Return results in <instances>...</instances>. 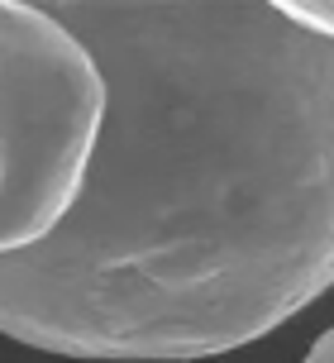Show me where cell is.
I'll return each instance as SVG.
<instances>
[{
    "label": "cell",
    "instance_id": "3957f363",
    "mask_svg": "<svg viewBox=\"0 0 334 363\" xmlns=\"http://www.w3.org/2000/svg\"><path fill=\"white\" fill-rule=\"evenodd\" d=\"M287 15L301 19L306 29L334 34V0H287Z\"/></svg>",
    "mask_w": 334,
    "mask_h": 363
},
{
    "label": "cell",
    "instance_id": "7a4b0ae2",
    "mask_svg": "<svg viewBox=\"0 0 334 363\" xmlns=\"http://www.w3.org/2000/svg\"><path fill=\"white\" fill-rule=\"evenodd\" d=\"M110 115L96 53L34 0L0 5V254L62 230Z\"/></svg>",
    "mask_w": 334,
    "mask_h": 363
},
{
    "label": "cell",
    "instance_id": "277c9868",
    "mask_svg": "<svg viewBox=\"0 0 334 363\" xmlns=\"http://www.w3.org/2000/svg\"><path fill=\"white\" fill-rule=\"evenodd\" d=\"M306 363H334V325L325 335H316V345L306 349Z\"/></svg>",
    "mask_w": 334,
    "mask_h": 363
},
{
    "label": "cell",
    "instance_id": "6da1fadb",
    "mask_svg": "<svg viewBox=\"0 0 334 363\" xmlns=\"http://www.w3.org/2000/svg\"><path fill=\"white\" fill-rule=\"evenodd\" d=\"M110 115L62 230L0 254V330L96 363L215 359L334 287V34L287 5L43 0Z\"/></svg>",
    "mask_w": 334,
    "mask_h": 363
}]
</instances>
